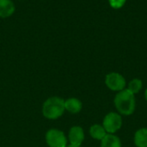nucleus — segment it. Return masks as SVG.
I'll use <instances>...</instances> for the list:
<instances>
[{
	"instance_id": "9b49d317",
	"label": "nucleus",
	"mask_w": 147,
	"mask_h": 147,
	"mask_svg": "<svg viewBox=\"0 0 147 147\" xmlns=\"http://www.w3.org/2000/svg\"><path fill=\"white\" fill-rule=\"evenodd\" d=\"M90 134L93 139H97V140H102L107 135V132L105 131V129L102 126L96 124L90 127Z\"/></svg>"
},
{
	"instance_id": "f8f14e48",
	"label": "nucleus",
	"mask_w": 147,
	"mask_h": 147,
	"mask_svg": "<svg viewBox=\"0 0 147 147\" xmlns=\"http://www.w3.org/2000/svg\"><path fill=\"white\" fill-rule=\"evenodd\" d=\"M142 81L141 80H140V79H134V80H132L130 82H129V84H128V90L132 93V94H138L140 90H141V88H142Z\"/></svg>"
},
{
	"instance_id": "7ed1b4c3",
	"label": "nucleus",
	"mask_w": 147,
	"mask_h": 147,
	"mask_svg": "<svg viewBox=\"0 0 147 147\" xmlns=\"http://www.w3.org/2000/svg\"><path fill=\"white\" fill-rule=\"evenodd\" d=\"M122 126V119L121 116L117 113L111 112L108 113L103 120L102 126L104 127L105 131L109 134H114L118 130L121 129Z\"/></svg>"
},
{
	"instance_id": "4468645a",
	"label": "nucleus",
	"mask_w": 147,
	"mask_h": 147,
	"mask_svg": "<svg viewBox=\"0 0 147 147\" xmlns=\"http://www.w3.org/2000/svg\"><path fill=\"white\" fill-rule=\"evenodd\" d=\"M145 98H146V100L147 101V89L146 90V92H145Z\"/></svg>"
},
{
	"instance_id": "9d476101",
	"label": "nucleus",
	"mask_w": 147,
	"mask_h": 147,
	"mask_svg": "<svg viewBox=\"0 0 147 147\" xmlns=\"http://www.w3.org/2000/svg\"><path fill=\"white\" fill-rule=\"evenodd\" d=\"M134 144L137 147H147V128H141L135 133Z\"/></svg>"
},
{
	"instance_id": "39448f33",
	"label": "nucleus",
	"mask_w": 147,
	"mask_h": 147,
	"mask_svg": "<svg viewBox=\"0 0 147 147\" xmlns=\"http://www.w3.org/2000/svg\"><path fill=\"white\" fill-rule=\"evenodd\" d=\"M106 86L112 91H122L126 87L125 78L118 73H110L105 78Z\"/></svg>"
},
{
	"instance_id": "6e6552de",
	"label": "nucleus",
	"mask_w": 147,
	"mask_h": 147,
	"mask_svg": "<svg viewBox=\"0 0 147 147\" xmlns=\"http://www.w3.org/2000/svg\"><path fill=\"white\" fill-rule=\"evenodd\" d=\"M65 108L71 113H78L82 109V102L76 98H70L65 101Z\"/></svg>"
},
{
	"instance_id": "1a4fd4ad",
	"label": "nucleus",
	"mask_w": 147,
	"mask_h": 147,
	"mask_svg": "<svg viewBox=\"0 0 147 147\" xmlns=\"http://www.w3.org/2000/svg\"><path fill=\"white\" fill-rule=\"evenodd\" d=\"M101 147H121V142L115 134L107 133V135L101 140Z\"/></svg>"
},
{
	"instance_id": "0eeeda50",
	"label": "nucleus",
	"mask_w": 147,
	"mask_h": 147,
	"mask_svg": "<svg viewBox=\"0 0 147 147\" xmlns=\"http://www.w3.org/2000/svg\"><path fill=\"white\" fill-rule=\"evenodd\" d=\"M16 7L12 0H0V17L6 18L13 15Z\"/></svg>"
},
{
	"instance_id": "2eb2a0df",
	"label": "nucleus",
	"mask_w": 147,
	"mask_h": 147,
	"mask_svg": "<svg viewBox=\"0 0 147 147\" xmlns=\"http://www.w3.org/2000/svg\"><path fill=\"white\" fill-rule=\"evenodd\" d=\"M66 147H81V146H71V145H70V146H67Z\"/></svg>"
},
{
	"instance_id": "ddd939ff",
	"label": "nucleus",
	"mask_w": 147,
	"mask_h": 147,
	"mask_svg": "<svg viewBox=\"0 0 147 147\" xmlns=\"http://www.w3.org/2000/svg\"><path fill=\"white\" fill-rule=\"evenodd\" d=\"M109 4L111 5L112 8L120 9L125 4L127 0H109Z\"/></svg>"
},
{
	"instance_id": "f03ea898",
	"label": "nucleus",
	"mask_w": 147,
	"mask_h": 147,
	"mask_svg": "<svg viewBox=\"0 0 147 147\" xmlns=\"http://www.w3.org/2000/svg\"><path fill=\"white\" fill-rule=\"evenodd\" d=\"M65 108V101L59 97H51L47 99L42 107L43 115L49 120H56L63 113Z\"/></svg>"
},
{
	"instance_id": "f257e3e1",
	"label": "nucleus",
	"mask_w": 147,
	"mask_h": 147,
	"mask_svg": "<svg viewBox=\"0 0 147 147\" xmlns=\"http://www.w3.org/2000/svg\"><path fill=\"white\" fill-rule=\"evenodd\" d=\"M115 105L117 111L123 115H131L135 110V98L128 89L118 92L115 98Z\"/></svg>"
},
{
	"instance_id": "423d86ee",
	"label": "nucleus",
	"mask_w": 147,
	"mask_h": 147,
	"mask_svg": "<svg viewBox=\"0 0 147 147\" xmlns=\"http://www.w3.org/2000/svg\"><path fill=\"white\" fill-rule=\"evenodd\" d=\"M84 139V133L82 127L73 126L69 132V140L71 146H80Z\"/></svg>"
},
{
	"instance_id": "20e7f679",
	"label": "nucleus",
	"mask_w": 147,
	"mask_h": 147,
	"mask_svg": "<svg viewBox=\"0 0 147 147\" xmlns=\"http://www.w3.org/2000/svg\"><path fill=\"white\" fill-rule=\"evenodd\" d=\"M47 144L50 147H66L67 139L62 131L51 129L46 134Z\"/></svg>"
}]
</instances>
